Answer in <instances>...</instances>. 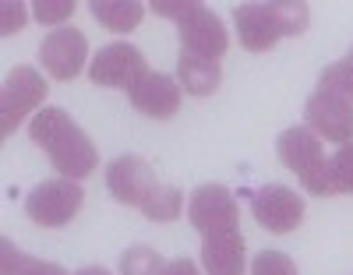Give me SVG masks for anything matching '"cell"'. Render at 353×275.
<instances>
[{
  "label": "cell",
  "mask_w": 353,
  "mask_h": 275,
  "mask_svg": "<svg viewBox=\"0 0 353 275\" xmlns=\"http://www.w3.org/2000/svg\"><path fill=\"white\" fill-rule=\"evenodd\" d=\"M88 11H92V18L99 25H106L110 32H131V28H138L141 18H145V4H138V0H92Z\"/></svg>",
  "instance_id": "cell-16"
},
{
  "label": "cell",
  "mask_w": 353,
  "mask_h": 275,
  "mask_svg": "<svg viewBox=\"0 0 353 275\" xmlns=\"http://www.w3.org/2000/svg\"><path fill=\"white\" fill-rule=\"evenodd\" d=\"M346 60H350V64H353V50H350V53H346Z\"/></svg>",
  "instance_id": "cell-28"
},
{
  "label": "cell",
  "mask_w": 353,
  "mask_h": 275,
  "mask_svg": "<svg viewBox=\"0 0 353 275\" xmlns=\"http://www.w3.org/2000/svg\"><path fill=\"white\" fill-rule=\"evenodd\" d=\"M28 134L32 141L50 156L53 170L61 173L64 180H85L99 166V152L74 120L61 110V106H46L32 116V124H28Z\"/></svg>",
  "instance_id": "cell-1"
},
{
  "label": "cell",
  "mask_w": 353,
  "mask_h": 275,
  "mask_svg": "<svg viewBox=\"0 0 353 275\" xmlns=\"http://www.w3.org/2000/svg\"><path fill=\"white\" fill-rule=\"evenodd\" d=\"M176 32H181V53H191L201 60H219L230 50L226 25L205 4H194L184 14V21H176Z\"/></svg>",
  "instance_id": "cell-9"
},
{
  "label": "cell",
  "mask_w": 353,
  "mask_h": 275,
  "mask_svg": "<svg viewBox=\"0 0 353 275\" xmlns=\"http://www.w3.org/2000/svg\"><path fill=\"white\" fill-rule=\"evenodd\" d=\"M74 275H110L106 268H99V265H88V268H78Z\"/></svg>",
  "instance_id": "cell-27"
},
{
  "label": "cell",
  "mask_w": 353,
  "mask_h": 275,
  "mask_svg": "<svg viewBox=\"0 0 353 275\" xmlns=\"http://www.w3.org/2000/svg\"><path fill=\"white\" fill-rule=\"evenodd\" d=\"M251 275H297V265L283 251H261L251 261Z\"/></svg>",
  "instance_id": "cell-22"
},
{
  "label": "cell",
  "mask_w": 353,
  "mask_h": 275,
  "mask_svg": "<svg viewBox=\"0 0 353 275\" xmlns=\"http://www.w3.org/2000/svg\"><path fill=\"white\" fill-rule=\"evenodd\" d=\"M219 60H201V57H191V53H181L176 57V81L188 96H212L219 88Z\"/></svg>",
  "instance_id": "cell-15"
},
{
  "label": "cell",
  "mask_w": 353,
  "mask_h": 275,
  "mask_svg": "<svg viewBox=\"0 0 353 275\" xmlns=\"http://www.w3.org/2000/svg\"><path fill=\"white\" fill-rule=\"evenodd\" d=\"M329 166H332V187H336V194H353V141L336 148V156L329 159Z\"/></svg>",
  "instance_id": "cell-21"
},
{
  "label": "cell",
  "mask_w": 353,
  "mask_h": 275,
  "mask_svg": "<svg viewBox=\"0 0 353 275\" xmlns=\"http://www.w3.org/2000/svg\"><path fill=\"white\" fill-rule=\"evenodd\" d=\"M201 265L209 275H244V236L237 230L205 236Z\"/></svg>",
  "instance_id": "cell-14"
},
{
  "label": "cell",
  "mask_w": 353,
  "mask_h": 275,
  "mask_svg": "<svg viewBox=\"0 0 353 275\" xmlns=\"http://www.w3.org/2000/svg\"><path fill=\"white\" fill-rule=\"evenodd\" d=\"M81 201H85V191L74 180L61 176V180H46L39 187H32V194L25 198V212L32 223H39L46 230H61L78 216Z\"/></svg>",
  "instance_id": "cell-5"
},
{
  "label": "cell",
  "mask_w": 353,
  "mask_h": 275,
  "mask_svg": "<svg viewBox=\"0 0 353 275\" xmlns=\"http://www.w3.org/2000/svg\"><path fill=\"white\" fill-rule=\"evenodd\" d=\"M188 219L201 236H216V233H233L241 223V208L223 183H201L191 194L188 205Z\"/></svg>",
  "instance_id": "cell-7"
},
{
  "label": "cell",
  "mask_w": 353,
  "mask_h": 275,
  "mask_svg": "<svg viewBox=\"0 0 353 275\" xmlns=\"http://www.w3.org/2000/svg\"><path fill=\"white\" fill-rule=\"evenodd\" d=\"M194 8V0H188V4H152V11L156 14H163V18H173V21H184V14Z\"/></svg>",
  "instance_id": "cell-25"
},
{
  "label": "cell",
  "mask_w": 353,
  "mask_h": 275,
  "mask_svg": "<svg viewBox=\"0 0 353 275\" xmlns=\"http://www.w3.org/2000/svg\"><path fill=\"white\" fill-rule=\"evenodd\" d=\"M311 8L297 0H272V4H237L233 21H237L241 46L251 53L272 50L283 36H301L307 28Z\"/></svg>",
  "instance_id": "cell-2"
},
{
  "label": "cell",
  "mask_w": 353,
  "mask_h": 275,
  "mask_svg": "<svg viewBox=\"0 0 353 275\" xmlns=\"http://www.w3.org/2000/svg\"><path fill=\"white\" fill-rule=\"evenodd\" d=\"M251 216L269 233H293L304 219V198L286 183H265L251 194Z\"/></svg>",
  "instance_id": "cell-8"
},
{
  "label": "cell",
  "mask_w": 353,
  "mask_h": 275,
  "mask_svg": "<svg viewBox=\"0 0 353 275\" xmlns=\"http://www.w3.org/2000/svg\"><path fill=\"white\" fill-rule=\"evenodd\" d=\"M145 74H149V64H145L141 50L131 46V43H110L92 57V64H88V78L103 88L134 92Z\"/></svg>",
  "instance_id": "cell-6"
},
{
  "label": "cell",
  "mask_w": 353,
  "mask_h": 275,
  "mask_svg": "<svg viewBox=\"0 0 353 275\" xmlns=\"http://www.w3.org/2000/svg\"><path fill=\"white\" fill-rule=\"evenodd\" d=\"M131 106L149 120H170L181 110V81L159 71H149L131 92Z\"/></svg>",
  "instance_id": "cell-13"
},
{
  "label": "cell",
  "mask_w": 353,
  "mask_h": 275,
  "mask_svg": "<svg viewBox=\"0 0 353 275\" xmlns=\"http://www.w3.org/2000/svg\"><path fill=\"white\" fill-rule=\"evenodd\" d=\"M74 0H36L32 4V14H36V21L39 25H61L64 28V21L74 14Z\"/></svg>",
  "instance_id": "cell-23"
},
{
  "label": "cell",
  "mask_w": 353,
  "mask_h": 275,
  "mask_svg": "<svg viewBox=\"0 0 353 275\" xmlns=\"http://www.w3.org/2000/svg\"><path fill=\"white\" fill-rule=\"evenodd\" d=\"M159 275H201V272H198V265H194V261L176 258V261H166V268H163Z\"/></svg>",
  "instance_id": "cell-26"
},
{
  "label": "cell",
  "mask_w": 353,
  "mask_h": 275,
  "mask_svg": "<svg viewBox=\"0 0 353 275\" xmlns=\"http://www.w3.org/2000/svg\"><path fill=\"white\" fill-rule=\"evenodd\" d=\"M304 120H307L304 128H311L325 141H336V145L353 141V103L343 96H332L325 88L311 92V99L304 106Z\"/></svg>",
  "instance_id": "cell-10"
},
{
  "label": "cell",
  "mask_w": 353,
  "mask_h": 275,
  "mask_svg": "<svg viewBox=\"0 0 353 275\" xmlns=\"http://www.w3.org/2000/svg\"><path fill=\"white\" fill-rule=\"evenodd\" d=\"M25 14H28L25 4H18V0H8V4L0 8V36L21 32V28H25Z\"/></svg>",
  "instance_id": "cell-24"
},
{
  "label": "cell",
  "mask_w": 353,
  "mask_h": 275,
  "mask_svg": "<svg viewBox=\"0 0 353 275\" xmlns=\"http://www.w3.org/2000/svg\"><path fill=\"white\" fill-rule=\"evenodd\" d=\"M276 152L286 170L297 173V180L311 194H321L329 198L336 194L332 187V166L325 159V148H321V138L311 131V128H286L276 141Z\"/></svg>",
  "instance_id": "cell-3"
},
{
  "label": "cell",
  "mask_w": 353,
  "mask_h": 275,
  "mask_svg": "<svg viewBox=\"0 0 353 275\" xmlns=\"http://www.w3.org/2000/svg\"><path fill=\"white\" fill-rule=\"evenodd\" d=\"M163 268H166V261L159 258V251L145 247V243L124 251V258H121V275H159Z\"/></svg>",
  "instance_id": "cell-19"
},
{
  "label": "cell",
  "mask_w": 353,
  "mask_h": 275,
  "mask_svg": "<svg viewBox=\"0 0 353 275\" xmlns=\"http://www.w3.org/2000/svg\"><path fill=\"white\" fill-rule=\"evenodd\" d=\"M106 187H110V194L121 205L141 208L145 201L156 194L159 183H156L152 166L145 163L141 156H121V159H113L110 170H106Z\"/></svg>",
  "instance_id": "cell-12"
},
{
  "label": "cell",
  "mask_w": 353,
  "mask_h": 275,
  "mask_svg": "<svg viewBox=\"0 0 353 275\" xmlns=\"http://www.w3.org/2000/svg\"><path fill=\"white\" fill-rule=\"evenodd\" d=\"M0 275H68L61 265L28 258L11 240H0Z\"/></svg>",
  "instance_id": "cell-17"
},
{
  "label": "cell",
  "mask_w": 353,
  "mask_h": 275,
  "mask_svg": "<svg viewBox=\"0 0 353 275\" xmlns=\"http://www.w3.org/2000/svg\"><path fill=\"white\" fill-rule=\"evenodd\" d=\"M46 92H50V85L43 81V74L36 68H28V64L14 68L8 74V81H4V92H0V134L11 138L14 128L21 124L28 113H32V110L39 113Z\"/></svg>",
  "instance_id": "cell-4"
},
{
  "label": "cell",
  "mask_w": 353,
  "mask_h": 275,
  "mask_svg": "<svg viewBox=\"0 0 353 275\" xmlns=\"http://www.w3.org/2000/svg\"><path fill=\"white\" fill-rule=\"evenodd\" d=\"M181 208H184V198L176 187H156V194L141 205L145 219H152V223H173L181 216Z\"/></svg>",
  "instance_id": "cell-18"
},
{
  "label": "cell",
  "mask_w": 353,
  "mask_h": 275,
  "mask_svg": "<svg viewBox=\"0 0 353 275\" xmlns=\"http://www.w3.org/2000/svg\"><path fill=\"white\" fill-rule=\"evenodd\" d=\"M85 57H88V39L85 32H78V28H53V32L43 39L39 46V60L43 68L50 71V78L57 81H71L81 74L85 68Z\"/></svg>",
  "instance_id": "cell-11"
},
{
  "label": "cell",
  "mask_w": 353,
  "mask_h": 275,
  "mask_svg": "<svg viewBox=\"0 0 353 275\" xmlns=\"http://www.w3.org/2000/svg\"><path fill=\"white\" fill-rule=\"evenodd\" d=\"M318 88H325V92H332V96H343V99L353 103V64L346 57L336 60V64H329L318 78Z\"/></svg>",
  "instance_id": "cell-20"
}]
</instances>
